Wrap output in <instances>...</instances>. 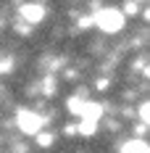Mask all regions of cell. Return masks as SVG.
<instances>
[{
	"label": "cell",
	"mask_w": 150,
	"mask_h": 153,
	"mask_svg": "<svg viewBox=\"0 0 150 153\" xmlns=\"http://www.w3.org/2000/svg\"><path fill=\"white\" fill-rule=\"evenodd\" d=\"M16 124H18V129H21L24 135H37V132H42V127H45V119H42L40 114L29 111V108H24V111H18V116H16Z\"/></svg>",
	"instance_id": "cell-2"
},
{
	"label": "cell",
	"mask_w": 150,
	"mask_h": 153,
	"mask_svg": "<svg viewBox=\"0 0 150 153\" xmlns=\"http://www.w3.org/2000/svg\"><path fill=\"white\" fill-rule=\"evenodd\" d=\"M121 13H124V16H134V13H137V3H134V0H129V3H126V8H124Z\"/></svg>",
	"instance_id": "cell-7"
},
{
	"label": "cell",
	"mask_w": 150,
	"mask_h": 153,
	"mask_svg": "<svg viewBox=\"0 0 150 153\" xmlns=\"http://www.w3.org/2000/svg\"><path fill=\"white\" fill-rule=\"evenodd\" d=\"M18 13H21V19H24L27 24H40V21L45 19V8H42L40 3H24V5L18 8Z\"/></svg>",
	"instance_id": "cell-3"
},
{
	"label": "cell",
	"mask_w": 150,
	"mask_h": 153,
	"mask_svg": "<svg viewBox=\"0 0 150 153\" xmlns=\"http://www.w3.org/2000/svg\"><path fill=\"white\" fill-rule=\"evenodd\" d=\"M82 106H84V100H82V98H69V111H71V114H76V116H79Z\"/></svg>",
	"instance_id": "cell-6"
},
{
	"label": "cell",
	"mask_w": 150,
	"mask_h": 153,
	"mask_svg": "<svg viewBox=\"0 0 150 153\" xmlns=\"http://www.w3.org/2000/svg\"><path fill=\"white\" fill-rule=\"evenodd\" d=\"M92 21H95L103 32H119L121 27H124V13L116 11V8H103L100 13L92 16Z\"/></svg>",
	"instance_id": "cell-1"
},
{
	"label": "cell",
	"mask_w": 150,
	"mask_h": 153,
	"mask_svg": "<svg viewBox=\"0 0 150 153\" xmlns=\"http://www.w3.org/2000/svg\"><path fill=\"white\" fill-rule=\"evenodd\" d=\"M55 143V135H50V132H37V145H42V148H50Z\"/></svg>",
	"instance_id": "cell-5"
},
{
	"label": "cell",
	"mask_w": 150,
	"mask_h": 153,
	"mask_svg": "<svg viewBox=\"0 0 150 153\" xmlns=\"http://www.w3.org/2000/svg\"><path fill=\"white\" fill-rule=\"evenodd\" d=\"M148 116H150V106H148V103H142V108H140V119L148 122Z\"/></svg>",
	"instance_id": "cell-8"
},
{
	"label": "cell",
	"mask_w": 150,
	"mask_h": 153,
	"mask_svg": "<svg viewBox=\"0 0 150 153\" xmlns=\"http://www.w3.org/2000/svg\"><path fill=\"white\" fill-rule=\"evenodd\" d=\"M121 153H150V151L145 140H129V143L121 145Z\"/></svg>",
	"instance_id": "cell-4"
}]
</instances>
